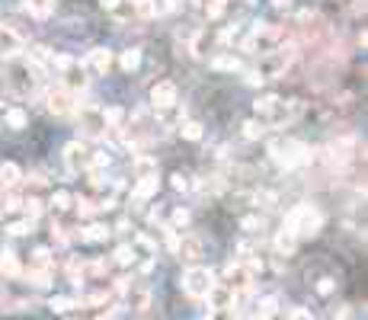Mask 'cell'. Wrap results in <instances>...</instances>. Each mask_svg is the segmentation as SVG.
<instances>
[{
	"mask_svg": "<svg viewBox=\"0 0 368 320\" xmlns=\"http://www.w3.org/2000/svg\"><path fill=\"white\" fill-rule=\"evenodd\" d=\"M285 320H311V311H307V307H288Z\"/></svg>",
	"mask_w": 368,
	"mask_h": 320,
	"instance_id": "f907efd6",
	"label": "cell"
},
{
	"mask_svg": "<svg viewBox=\"0 0 368 320\" xmlns=\"http://www.w3.org/2000/svg\"><path fill=\"white\" fill-rule=\"evenodd\" d=\"M49 64H55L58 70H68V68H74L77 61H74L70 55H51V61H49Z\"/></svg>",
	"mask_w": 368,
	"mask_h": 320,
	"instance_id": "681fc988",
	"label": "cell"
},
{
	"mask_svg": "<svg viewBox=\"0 0 368 320\" xmlns=\"http://www.w3.org/2000/svg\"><path fill=\"white\" fill-rule=\"evenodd\" d=\"M298 58V45L288 42V45H278V49L266 51L257 64V77L259 80H276V77H285V70L295 64Z\"/></svg>",
	"mask_w": 368,
	"mask_h": 320,
	"instance_id": "277c9868",
	"label": "cell"
},
{
	"mask_svg": "<svg viewBox=\"0 0 368 320\" xmlns=\"http://www.w3.org/2000/svg\"><path fill=\"white\" fill-rule=\"evenodd\" d=\"M80 68L90 70V74H106V70L112 68V51L109 49H90Z\"/></svg>",
	"mask_w": 368,
	"mask_h": 320,
	"instance_id": "5bb4252c",
	"label": "cell"
},
{
	"mask_svg": "<svg viewBox=\"0 0 368 320\" xmlns=\"http://www.w3.org/2000/svg\"><path fill=\"white\" fill-rule=\"evenodd\" d=\"M199 189H202V192H209V195H218V192H224V189H228V176H221V173L202 176Z\"/></svg>",
	"mask_w": 368,
	"mask_h": 320,
	"instance_id": "d4e9b609",
	"label": "cell"
},
{
	"mask_svg": "<svg viewBox=\"0 0 368 320\" xmlns=\"http://www.w3.org/2000/svg\"><path fill=\"white\" fill-rule=\"evenodd\" d=\"M170 180H173V189H180V192H186V189L192 186V183H189V176H183V173H173Z\"/></svg>",
	"mask_w": 368,
	"mask_h": 320,
	"instance_id": "11a10c76",
	"label": "cell"
},
{
	"mask_svg": "<svg viewBox=\"0 0 368 320\" xmlns=\"http://www.w3.org/2000/svg\"><path fill=\"white\" fill-rule=\"evenodd\" d=\"M157 186H160L157 173L154 176H138V183H135V189H132V199L135 202H147L151 195H157Z\"/></svg>",
	"mask_w": 368,
	"mask_h": 320,
	"instance_id": "2e32d148",
	"label": "cell"
},
{
	"mask_svg": "<svg viewBox=\"0 0 368 320\" xmlns=\"http://www.w3.org/2000/svg\"><path fill=\"white\" fill-rule=\"evenodd\" d=\"M39 269H51V250L49 247H35L32 257H29V272H39Z\"/></svg>",
	"mask_w": 368,
	"mask_h": 320,
	"instance_id": "484cf974",
	"label": "cell"
},
{
	"mask_svg": "<svg viewBox=\"0 0 368 320\" xmlns=\"http://www.w3.org/2000/svg\"><path fill=\"white\" fill-rule=\"evenodd\" d=\"M135 259H138V253L132 250V244H122V247L116 250V263H118V266H132Z\"/></svg>",
	"mask_w": 368,
	"mask_h": 320,
	"instance_id": "b9f144b4",
	"label": "cell"
},
{
	"mask_svg": "<svg viewBox=\"0 0 368 320\" xmlns=\"http://www.w3.org/2000/svg\"><path fill=\"white\" fill-rule=\"evenodd\" d=\"M23 49H26L23 35L13 32L10 26H0V58H20Z\"/></svg>",
	"mask_w": 368,
	"mask_h": 320,
	"instance_id": "4fadbf2b",
	"label": "cell"
},
{
	"mask_svg": "<svg viewBox=\"0 0 368 320\" xmlns=\"http://www.w3.org/2000/svg\"><path fill=\"white\" fill-rule=\"evenodd\" d=\"M269 157L276 160L282 170H298L314 160V151L298 138H278L269 144Z\"/></svg>",
	"mask_w": 368,
	"mask_h": 320,
	"instance_id": "3957f363",
	"label": "cell"
},
{
	"mask_svg": "<svg viewBox=\"0 0 368 320\" xmlns=\"http://www.w3.org/2000/svg\"><path fill=\"white\" fill-rule=\"evenodd\" d=\"M118 64H122V70H138V64H141V51L138 49H128V51H122V58H118Z\"/></svg>",
	"mask_w": 368,
	"mask_h": 320,
	"instance_id": "d590c367",
	"label": "cell"
},
{
	"mask_svg": "<svg viewBox=\"0 0 368 320\" xmlns=\"http://www.w3.org/2000/svg\"><path fill=\"white\" fill-rule=\"evenodd\" d=\"M176 99H180V90H176V84H170V80H160V84L151 87V106L157 112L173 109Z\"/></svg>",
	"mask_w": 368,
	"mask_h": 320,
	"instance_id": "8fae6325",
	"label": "cell"
},
{
	"mask_svg": "<svg viewBox=\"0 0 368 320\" xmlns=\"http://www.w3.org/2000/svg\"><path fill=\"white\" fill-rule=\"evenodd\" d=\"M135 170H138V176H154L157 173V160L147 157V154H138L135 157Z\"/></svg>",
	"mask_w": 368,
	"mask_h": 320,
	"instance_id": "d6a6232c",
	"label": "cell"
},
{
	"mask_svg": "<svg viewBox=\"0 0 368 320\" xmlns=\"http://www.w3.org/2000/svg\"><path fill=\"white\" fill-rule=\"evenodd\" d=\"M305 99H282V103L276 106V112L269 116V125L272 128H288V125H295L301 116H305Z\"/></svg>",
	"mask_w": 368,
	"mask_h": 320,
	"instance_id": "ba28073f",
	"label": "cell"
},
{
	"mask_svg": "<svg viewBox=\"0 0 368 320\" xmlns=\"http://www.w3.org/2000/svg\"><path fill=\"white\" fill-rule=\"evenodd\" d=\"M180 7V0H154V10H157V13H173V10Z\"/></svg>",
	"mask_w": 368,
	"mask_h": 320,
	"instance_id": "816d5d0a",
	"label": "cell"
},
{
	"mask_svg": "<svg viewBox=\"0 0 368 320\" xmlns=\"http://www.w3.org/2000/svg\"><path fill=\"white\" fill-rule=\"evenodd\" d=\"M68 276H70V282H77V285H80V282L87 278V266L80 263V259H70V263H68Z\"/></svg>",
	"mask_w": 368,
	"mask_h": 320,
	"instance_id": "ee69618b",
	"label": "cell"
},
{
	"mask_svg": "<svg viewBox=\"0 0 368 320\" xmlns=\"http://www.w3.org/2000/svg\"><path fill=\"white\" fill-rule=\"evenodd\" d=\"M195 7H205V4H211V0H192Z\"/></svg>",
	"mask_w": 368,
	"mask_h": 320,
	"instance_id": "94428289",
	"label": "cell"
},
{
	"mask_svg": "<svg viewBox=\"0 0 368 320\" xmlns=\"http://www.w3.org/2000/svg\"><path fill=\"white\" fill-rule=\"evenodd\" d=\"M42 68H35L32 61H26V58H7V64L0 68V80H4V87H7L10 97L16 99H29L39 93V87H42Z\"/></svg>",
	"mask_w": 368,
	"mask_h": 320,
	"instance_id": "6da1fadb",
	"label": "cell"
},
{
	"mask_svg": "<svg viewBox=\"0 0 368 320\" xmlns=\"http://www.w3.org/2000/svg\"><path fill=\"white\" fill-rule=\"evenodd\" d=\"M0 276L4 278H20L23 276V266L16 259L13 250H0Z\"/></svg>",
	"mask_w": 368,
	"mask_h": 320,
	"instance_id": "ac0fdd59",
	"label": "cell"
},
{
	"mask_svg": "<svg viewBox=\"0 0 368 320\" xmlns=\"http://www.w3.org/2000/svg\"><path fill=\"white\" fill-rule=\"evenodd\" d=\"M295 247H298V240H295L292 230H285V228L278 230V234H276V253H278V257H292Z\"/></svg>",
	"mask_w": 368,
	"mask_h": 320,
	"instance_id": "cb8c5ba5",
	"label": "cell"
},
{
	"mask_svg": "<svg viewBox=\"0 0 368 320\" xmlns=\"http://www.w3.org/2000/svg\"><path fill=\"white\" fill-rule=\"evenodd\" d=\"M103 122H106V128H122V122H125V109H122V106H109V109H103Z\"/></svg>",
	"mask_w": 368,
	"mask_h": 320,
	"instance_id": "1f68e13d",
	"label": "cell"
},
{
	"mask_svg": "<svg viewBox=\"0 0 368 320\" xmlns=\"http://www.w3.org/2000/svg\"><path fill=\"white\" fill-rule=\"evenodd\" d=\"M272 4H276L278 10H288V7H292V0H272Z\"/></svg>",
	"mask_w": 368,
	"mask_h": 320,
	"instance_id": "91938a15",
	"label": "cell"
},
{
	"mask_svg": "<svg viewBox=\"0 0 368 320\" xmlns=\"http://www.w3.org/2000/svg\"><path fill=\"white\" fill-rule=\"evenodd\" d=\"M278 103H282V97H276V93H266V97H259L257 103H253V109H257V116H266V118H269L272 112H276Z\"/></svg>",
	"mask_w": 368,
	"mask_h": 320,
	"instance_id": "f546056e",
	"label": "cell"
},
{
	"mask_svg": "<svg viewBox=\"0 0 368 320\" xmlns=\"http://www.w3.org/2000/svg\"><path fill=\"white\" fill-rule=\"evenodd\" d=\"M285 230H292L295 240H307V237H317L324 228V211L317 205H295L282 221Z\"/></svg>",
	"mask_w": 368,
	"mask_h": 320,
	"instance_id": "7a4b0ae2",
	"label": "cell"
},
{
	"mask_svg": "<svg viewBox=\"0 0 368 320\" xmlns=\"http://www.w3.org/2000/svg\"><path fill=\"white\" fill-rule=\"evenodd\" d=\"M205 253V240L195 234H183L180 244H176V257L183 259V263H199V257Z\"/></svg>",
	"mask_w": 368,
	"mask_h": 320,
	"instance_id": "7c38bea8",
	"label": "cell"
},
{
	"mask_svg": "<svg viewBox=\"0 0 368 320\" xmlns=\"http://www.w3.org/2000/svg\"><path fill=\"white\" fill-rule=\"evenodd\" d=\"M118 4H122V0H99V7L103 10H118Z\"/></svg>",
	"mask_w": 368,
	"mask_h": 320,
	"instance_id": "6f0895ef",
	"label": "cell"
},
{
	"mask_svg": "<svg viewBox=\"0 0 368 320\" xmlns=\"http://www.w3.org/2000/svg\"><path fill=\"white\" fill-rule=\"evenodd\" d=\"M211 68L215 70H240L243 64H240V58H234V55H218L215 61H211Z\"/></svg>",
	"mask_w": 368,
	"mask_h": 320,
	"instance_id": "74e56055",
	"label": "cell"
},
{
	"mask_svg": "<svg viewBox=\"0 0 368 320\" xmlns=\"http://www.w3.org/2000/svg\"><path fill=\"white\" fill-rule=\"evenodd\" d=\"M211 42H215V39H211L209 29H199V32L192 35V45H189V49H192V55H195V58H209Z\"/></svg>",
	"mask_w": 368,
	"mask_h": 320,
	"instance_id": "7402d4cb",
	"label": "cell"
},
{
	"mask_svg": "<svg viewBox=\"0 0 368 320\" xmlns=\"http://www.w3.org/2000/svg\"><path fill=\"white\" fill-rule=\"evenodd\" d=\"M112 230L106 228V224H99V221H90L84 230H80V240H87V244H103L106 237H109Z\"/></svg>",
	"mask_w": 368,
	"mask_h": 320,
	"instance_id": "44dd1931",
	"label": "cell"
},
{
	"mask_svg": "<svg viewBox=\"0 0 368 320\" xmlns=\"http://www.w3.org/2000/svg\"><path fill=\"white\" fill-rule=\"evenodd\" d=\"M70 307H77L74 298H64V295H55V298H49V311H55V314H68Z\"/></svg>",
	"mask_w": 368,
	"mask_h": 320,
	"instance_id": "f35d334b",
	"label": "cell"
},
{
	"mask_svg": "<svg viewBox=\"0 0 368 320\" xmlns=\"http://www.w3.org/2000/svg\"><path fill=\"white\" fill-rule=\"evenodd\" d=\"M64 167H68V173H90V160H93V151L84 144V141H70L68 147H64Z\"/></svg>",
	"mask_w": 368,
	"mask_h": 320,
	"instance_id": "52a82bcc",
	"label": "cell"
},
{
	"mask_svg": "<svg viewBox=\"0 0 368 320\" xmlns=\"http://www.w3.org/2000/svg\"><path fill=\"white\" fill-rule=\"evenodd\" d=\"M125 295H128V307H132V311H138V314H145L147 307H151V298H154L147 285H132Z\"/></svg>",
	"mask_w": 368,
	"mask_h": 320,
	"instance_id": "e0dca14e",
	"label": "cell"
},
{
	"mask_svg": "<svg viewBox=\"0 0 368 320\" xmlns=\"http://www.w3.org/2000/svg\"><path fill=\"white\" fill-rule=\"evenodd\" d=\"M45 109H49L51 116H58V118L74 116L77 99H74V93H68L64 87H58V90H49V97H45Z\"/></svg>",
	"mask_w": 368,
	"mask_h": 320,
	"instance_id": "30bf717a",
	"label": "cell"
},
{
	"mask_svg": "<svg viewBox=\"0 0 368 320\" xmlns=\"http://www.w3.org/2000/svg\"><path fill=\"white\" fill-rule=\"evenodd\" d=\"M23 209H26V218H32V221H35V218L42 215V209H45V205H42V199H35V195H29V199H23Z\"/></svg>",
	"mask_w": 368,
	"mask_h": 320,
	"instance_id": "7bdbcfd3",
	"label": "cell"
},
{
	"mask_svg": "<svg viewBox=\"0 0 368 320\" xmlns=\"http://www.w3.org/2000/svg\"><path fill=\"white\" fill-rule=\"evenodd\" d=\"M26 122H29V116H26L23 109H16V106L4 112V125L13 128V132H23V128H26Z\"/></svg>",
	"mask_w": 368,
	"mask_h": 320,
	"instance_id": "83f0119b",
	"label": "cell"
},
{
	"mask_svg": "<svg viewBox=\"0 0 368 320\" xmlns=\"http://www.w3.org/2000/svg\"><path fill=\"white\" fill-rule=\"evenodd\" d=\"M51 276H55V269H39V272H29V282H32L35 288H49Z\"/></svg>",
	"mask_w": 368,
	"mask_h": 320,
	"instance_id": "60d3db41",
	"label": "cell"
},
{
	"mask_svg": "<svg viewBox=\"0 0 368 320\" xmlns=\"http://www.w3.org/2000/svg\"><path fill=\"white\" fill-rule=\"evenodd\" d=\"M263 135H266V125H263V122H257V118L243 122V138H247V141H259Z\"/></svg>",
	"mask_w": 368,
	"mask_h": 320,
	"instance_id": "8d00e7d4",
	"label": "cell"
},
{
	"mask_svg": "<svg viewBox=\"0 0 368 320\" xmlns=\"http://www.w3.org/2000/svg\"><path fill=\"white\" fill-rule=\"evenodd\" d=\"M20 209H23V199H20V195H13V192L0 195V215H13V211H20Z\"/></svg>",
	"mask_w": 368,
	"mask_h": 320,
	"instance_id": "836d02e7",
	"label": "cell"
},
{
	"mask_svg": "<svg viewBox=\"0 0 368 320\" xmlns=\"http://www.w3.org/2000/svg\"><path fill=\"white\" fill-rule=\"evenodd\" d=\"M278 314V298L276 295H266L257 301V320H272Z\"/></svg>",
	"mask_w": 368,
	"mask_h": 320,
	"instance_id": "4316f807",
	"label": "cell"
},
{
	"mask_svg": "<svg viewBox=\"0 0 368 320\" xmlns=\"http://www.w3.org/2000/svg\"><path fill=\"white\" fill-rule=\"evenodd\" d=\"M128 7H132V13L138 16V20H154L157 16V10H154V0H125Z\"/></svg>",
	"mask_w": 368,
	"mask_h": 320,
	"instance_id": "f1b7e54d",
	"label": "cell"
},
{
	"mask_svg": "<svg viewBox=\"0 0 368 320\" xmlns=\"http://www.w3.org/2000/svg\"><path fill=\"white\" fill-rule=\"evenodd\" d=\"M167 224H170L173 230H176V228H186V224H189V211H186V209H176L173 215H170Z\"/></svg>",
	"mask_w": 368,
	"mask_h": 320,
	"instance_id": "c3c4849f",
	"label": "cell"
},
{
	"mask_svg": "<svg viewBox=\"0 0 368 320\" xmlns=\"http://www.w3.org/2000/svg\"><path fill=\"white\" fill-rule=\"evenodd\" d=\"M211 288H215V272H211L209 266H189V269L183 272V292H186L189 298H195V301L209 298Z\"/></svg>",
	"mask_w": 368,
	"mask_h": 320,
	"instance_id": "5b68a950",
	"label": "cell"
},
{
	"mask_svg": "<svg viewBox=\"0 0 368 320\" xmlns=\"http://www.w3.org/2000/svg\"><path fill=\"white\" fill-rule=\"evenodd\" d=\"M224 10H228L224 0H211V4H205V16H209V20H221Z\"/></svg>",
	"mask_w": 368,
	"mask_h": 320,
	"instance_id": "bcb514c9",
	"label": "cell"
},
{
	"mask_svg": "<svg viewBox=\"0 0 368 320\" xmlns=\"http://www.w3.org/2000/svg\"><path fill=\"white\" fill-rule=\"evenodd\" d=\"M23 183V170L16 164H0V189H16Z\"/></svg>",
	"mask_w": 368,
	"mask_h": 320,
	"instance_id": "d6986e66",
	"label": "cell"
},
{
	"mask_svg": "<svg viewBox=\"0 0 368 320\" xmlns=\"http://www.w3.org/2000/svg\"><path fill=\"white\" fill-rule=\"evenodd\" d=\"M240 228L250 230V234H257V230L266 228V218L263 215H250V218H243V221H240Z\"/></svg>",
	"mask_w": 368,
	"mask_h": 320,
	"instance_id": "f6af8a7d",
	"label": "cell"
},
{
	"mask_svg": "<svg viewBox=\"0 0 368 320\" xmlns=\"http://www.w3.org/2000/svg\"><path fill=\"white\" fill-rule=\"evenodd\" d=\"M23 7H26V13L35 16V20H49L51 10H55V0H26Z\"/></svg>",
	"mask_w": 368,
	"mask_h": 320,
	"instance_id": "603a6c76",
	"label": "cell"
},
{
	"mask_svg": "<svg viewBox=\"0 0 368 320\" xmlns=\"http://www.w3.org/2000/svg\"><path fill=\"white\" fill-rule=\"evenodd\" d=\"M176 128H180V135H183L186 141H199L202 135H205V132H202V125L195 122V118H183V122H180Z\"/></svg>",
	"mask_w": 368,
	"mask_h": 320,
	"instance_id": "4dcf8cb0",
	"label": "cell"
},
{
	"mask_svg": "<svg viewBox=\"0 0 368 320\" xmlns=\"http://www.w3.org/2000/svg\"><path fill=\"white\" fill-rule=\"evenodd\" d=\"M333 288H336V282H333L330 276L320 278V282H317V295H333Z\"/></svg>",
	"mask_w": 368,
	"mask_h": 320,
	"instance_id": "db71d44e",
	"label": "cell"
},
{
	"mask_svg": "<svg viewBox=\"0 0 368 320\" xmlns=\"http://www.w3.org/2000/svg\"><path fill=\"white\" fill-rule=\"evenodd\" d=\"M247 84H250V87H263V80L257 77V70H250V74H247Z\"/></svg>",
	"mask_w": 368,
	"mask_h": 320,
	"instance_id": "680465c9",
	"label": "cell"
},
{
	"mask_svg": "<svg viewBox=\"0 0 368 320\" xmlns=\"http://www.w3.org/2000/svg\"><path fill=\"white\" fill-rule=\"evenodd\" d=\"M234 301L237 298L221 285V282H215V288L209 292V307L211 311H234Z\"/></svg>",
	"mask_w": 368,
	"mask_h": 320,
	"instance_id": "9a60e30c",
	"label": "cell"
},
{
	"mask_svg": "<svg viewBox=\"0 0 368 320\" xmlns=\"http://www.w3.org/2000/svg\"><path fill=\"white\" fill-rule=\"evenodd\" d=\"M106 272H109V263H106V259H97L93 266H87V276H106Z\"/></svg>",
	"mask_w": 368,
	"mask_h": 320,
	"instance_id": "f5cc1de1",
	"label": "cell"
},
{
	"mask_svg": "<svg viewBox=\"0 0 368 320\" xmlns=\"http://www.w3.org/2000/svg\"><path fill=\"white\" fill-rule=\"evenodd\" d=\"M247 4H250V0H247Z\"/></svg>",
	"mask_w": 368,
	"mask_h": 320,
	"instance_id": "6125c7cd",
	"label": "cell"
},
{
	"mask_svg": "<svg viewBox=\"0 0 368 320\" xmlns=\"http://www.w3.org/2000/svg\"><path fill=\"white\" fill-rule=\"evenodd\" d=\"M74 116H77V122H80L87 138H106L109 128H106V122H103V109H97V106H80Z\"/></svg>",
	"mask_w": 368,
	"mask_h": 320,
	"instance_id": "9c48e42d",
	"label": "cell"
},
{
	"mask_svg": "<svg viewBox=\"0 0 368 320\" xmlns=\"http://www.w3.org/2000/svg\"><path fill=\"white\" fill-rule=\"evenodd\" d=\"M109 301H112V292H93L84 304L87 307H103V304H109Z\"/></svg>",
	"mask_w": 368,
	"mask_h": 320,
	"instance_id": "7dc6e473",
	"label": "cell"
},
{
	"mask_svg": "<svg viewBox=\"0 0 368 320\" xmlns=\"http://www.w3.org/2000/svg\"><path fill=\"white\" fill-rule=\"evenodd\" d=\"M253 278H257V276H253V272L247 269L243 263H231L228 269H224V282H221V285L228 288L234 298H247V295L253 292Z\"/></svg>",
	"mask_w": 368,
	"mask_h": 320,
	"instance_id": "8992f818",
	"label": "cell"
},
{
	"mask_svg": "<svg viewBox=\"0 0 368 320\" xmlns=\"http://www.w3.org/2000/svg\"><path fill=\"white\" fill-rule=\"evenodd\" d=\"M336 320H355V307H343L340 317H336Z\"/></svg>",
	"mask_w": 368,
	"mask_h": 320,
	"instance_id": "9f6ffc18",
	"label": "cell"
},
{
	"mask_svg": "<svg viewBox=\"0 0 368 320\" xmlns=\"http://www.w3.org/2000/svg\"><path fill=\"white\" fill-rule=\"evenodd\" d=\"M32 230H35V221H32V218H23V221H13V224H10L7 234H10V237H23V234H32Z\"/></svg>",
	"mask_w": 368,
	"mask_h": 320,
	"instance_id": "ab89813d",
	"label": "cell"
},
{
	"mask_svg": "<svg viewBox=\"0 0 368 320\" xmlns=\"http://www.w3.org/2000/svg\"><path fill=\"white\" fill-rule=\"evenodd\" d=\"M51 209H55V211H70V209H74V195L64 192V189H58V192L51 195Z\"/></svg>",
	"mask_w": 368,
	"mask_h": 320,
	"instance_id": "e575fe53",
	"label": "cell"
},
{
	"mask_svg": "<svg viewBox=\"0 0 368 320\" xmlns=\"http://www.w3.org/2000/svg\"><path fill=\"white\" fill-rule=\"evenodd\" d=\"M84 87H87V70L84 68H77L74 64V68L64 70V90L77 93V90H84Z\"/></svg>",
	"mask_w": 368,
	"mask_h": 320,
	"instance_id": "ffe728a7",
	"label": "cell"
}]
</instances>
